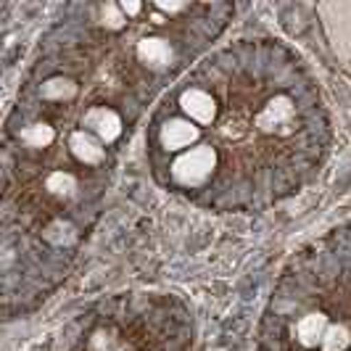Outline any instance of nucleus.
<instances>
[{
  "label": "nucleus",
  "mask_w": 351,
  "mask_h": 351,
  "mask_svg": "<svg viewBox=\"0 0 351 351\" xmlns=\"http://www.w3.org/2000/svg\"><path fill=\"white\" fill-rule=\"evenodd\" d=\"M322 351H346L351 346V333L346 325H330L322 338Z\"/></svg>",
  "instance_id": "9d476101"
},
{
  "label": "nucleus",
  "mask_w": 351,
  "mask_h": 351,
  "mask_svg": "<svg viewBox=\"0 0 351 351\" xmlns=\"http://www.w3.org/2000/svg\"><path fill=\"white\" fill-rule=\"evenodd\" d=\"M45 188L51 191L53 195H69L74 188H77V180L69 172H53L48 180H45Z\"/></svg>",
  "instance_id": "f8f14e48"
},
{
  "label": "nucleus",
  "mask_w": 351,
  "mask_h": 351,
  "mask_svg": "<svg viewBox=\"0 0 351 351\" xmlns=\"http://www.w3.org/2000/svg\"><path fill=\"white\" fill-rule=\"evenodd\" d=\"M156 8L164 11V14H180V11H185L188 5H185V3H158Z\"/></svg>",
  "instance_id": "ddd939ff"
},
{
  "label": "nucleus",
  "mask_w": 351,
  "mask_h": 351,
  "mask_svg": "<svg viewBox=\"0 0 351 351\" xmlns=\"http://www.w3.org/2000/svg\"><path fill=\"white\" fill-rule=\"evenodd\" d=\"M119 8H122V14L127 19H130V16H138V14L143 11L141 3H119Z\"/></svg>",
  "instance_id": "4468645a"
},
{
  "label": "nucleus",
  "mask_w": 351,
  "mask_h": 351,
  "mask_svg": "<svg viewBox=\"0 0 351 351\" xmlns=\"http://www.w3.org/2000/svg\"><path fill=\"white\" fill-rule=\"evenodd\" d=\"M69 151L80 164H88V167H98L106 158L104 143L98 141L95 135H90L88 130H74V132H71Z\"/></svg>",
  "instance_id": "423d86ee"
},
{
  "label": "nucleus",
  "mask_w": 351,
  "mask_h": 351,
  "mask_svg": "<svg viewBox=\"0 0 351 351\" xmlns=\"http://www.w3.org/2000/svg\"><path fill=\"white\" fill-rule=\"evenodd\" d=\"M328 328H330V322H328L325 315H306V317H301L299 325H296V338H299L301 346L315 349V346L322 343Z\"/></svg>",
  "instance_id": "6e6552de"
},
{
  "label": "nucleus",
  "mask_w": 351,
  "mask_h": 351,
  "mask_svg": "<svg viewBox=\"0 0 351 351\" xmlns=\"http://www.w3.org/2000/svg\"><path fill=\"white\" fill-rule=\"evenodd\" d=\"M198 138H201V127L191 122L188 117H175V119L164 122V127L158 130V141L172 154H185V151L195 148Z\"/></svg>",
  "instance_id": "7ed1b4c3"
},
{
  "label": "nucleus",
  "mask_w": 351,
  "mask_h": 351,
  "mask_svg": "<svg viewBox=\"0 0 351 351\" xmlns=\"http://www.w3.org/2000/svg\"><path fill=\"white\" fill-rule=\"evenodd\" d=\"M172 45L161 37H143L138 43V58L151 69H167L172 64Z\"/></svg>",
  "instance_id": "0eeeda50"
},
{
  "label": "nucleus",
  "mask_w": 351,
  "mask_h": 351,
  "mask_svg": "<svg viewBox=\"0 0 351 351\" xmlns=\"http://www.w3.org/2000/svg\"><path fill=\"white\" fill-rule=\"evenodd\" d=\"M82 130H88L90 135H95L106 145L122 135V117L108 106H93L82 117Z\"/></svg>",
  "instance_id": "20e7f679"
},
{
  "label": "nucleus",
  "mask_w": 351,
  "mask_h": 351,
  "mask_svg": "<svg viewBox=\"0 0 351 351\" xmlns=\"http://www.w3.org/2000/svg\"><path fill=\"white\" fill-rule=\"evenodd\" d=\"M180 108H182V114L195 122L198 127L201 124H211L217 119V101L211 98L206 90L201 88H191L185 90L182 95H180Z\"/></svg>",
  "instance_id": "39448f33"
},
{
  "label": "nucleus",
  "mask_w": 351,
  "mask_h": 351,
  "mask_svg": "<svg viewBox=\"0 0 351 351\" xmlns=\"http://www.w3.org/2000/svg\"><path fill=\"white\" fill-rule=\"evenodd\" d=\"M296 122V106L288 95H275L256 114V127L267 135H288Z\"/></svg>",
  "instance_id": "f03ea898"
},
{
  "label": "nucleus",
  "mask_w": 351,
  "mask_h": 351,
  "mask_svg": "<svg viewBox=\"0 0 351 351\" xmlns=\"http://www.w3.org/2000/svg\"><path fill=\"white\" fill-rule=\"evenodd\" d=\"M74 95H77V85L71 80H66V77H53V80H48L43 85V98L45 101L61 104V101H71Z\"/></svg>",
  "instance_id": "1a4fd4ad"
},
{
  "label": "nucleus",
  "mask_w": 351,
  "mask_h": 351,
  "mask_svg": "<svg viewBox=\"0 0 351 351\" xmlns=\"http://www.w3.org/2000/svg\"><path fill=\"white\" fill-rule=\"evenodd\" d=\"M217 169V151L211 145H195L180 154L172 164V180L182 188H201Z\"/></svg>",
  "instance_id": "f257e3e1"
},
{
  "label": "nucleus",
  "mask_w": 351,
  "mask_h": 351,
  "mask_svg": "<svg viewBox=\"0 0 351 351\" xmlns=\"http://www.w3.org/2000/svg\"><path fill=\"white\" fill-rule=\"evenodd\" d=\"M53 138H56V132H53V127L48 124H29L24 132H21V141L27 143L29 148H45V145H51Z\"/></svg>",
  "instance_id": "9b49d317"
}]
</instances>
